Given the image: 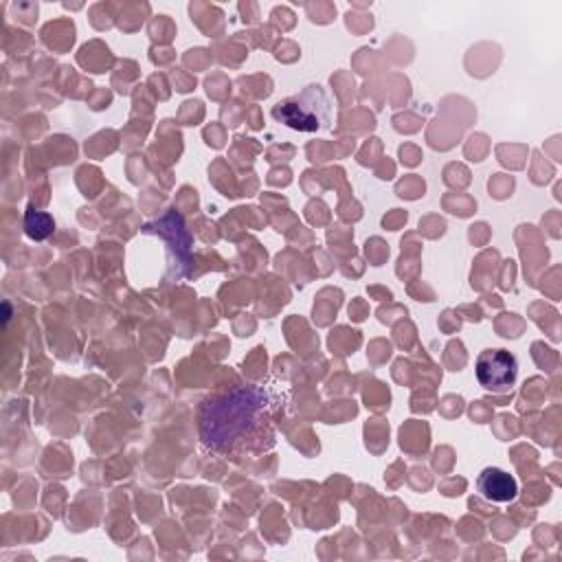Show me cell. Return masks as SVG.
<instances>
[{"instance_id":"277c9868","label":"cell","mask_w":562,"mask_h":562,"mask_svg":"<svg viewBox=\"0 0 562 562\" xmlns=\"http://www.w3.org/2000/svg\"><path fill=\"white\" fill-rule=\"evenodd\" d=\"M479 494L490 503H512L518 496L516 479L501 468H485L476 476Z\"/></svg>"},{"instance_id":"5b68a950","label":"cell","mask_w":562,"mask_h":562,"mask_svg":"<svg viewBox=\"0 0 562 562\" xmlns=\"http://www.w3.org/2000/svg\"><path fill=\"white\" fill-rule=\"evenodd\" d=\"M55 231V220L50 213L46 211H37V209H29L24 213V233L35 239L42 241L46 237H50Z\"/></svg>"},{"instance_id":"6da1fadb","label":"cell","mask_w":562,"mask_h":562,"mask_svg":"<svg viewBox=\"0 0 562 562\" xmlns=\"http://www.w3.org/2000/svg\"><path fill=\"white\" fill-rule=\"evenodd\" d=\"M268 406V393L261 386H235L211 397L202 411V441L206 448L226 450Z\"/></svg>"},{"instance_id":"7a4b0ae2","label":"cell","mask_w":562,"mask_h":562,"mask_svg":"<svg viewBox=\"0 0 562 562\" xmlns=\"http://www.w3.org/2000/svg\"><path fill=\"white\" fill-rule=\"evenodd\" d=\"M272 119L296 132H318L329 127L331 103L318 83H310L296 94L279 99L272 110Z\"/></svg>"},{"instance_id":"3957f363","label":"cell","mask_w":562,"mask_h":562,"mask_svg":"<svg viewBox=\"0 0 562 562\" xmlns=\"http://www.w3.org/2000/svg\"><path fill=\"white\" fill-rule=\"evenodd\" d=\"M474 373L485 391L507 393L516 384L518 360L507 349H483L476 356Z\"/></svg>"}]
</instances>
